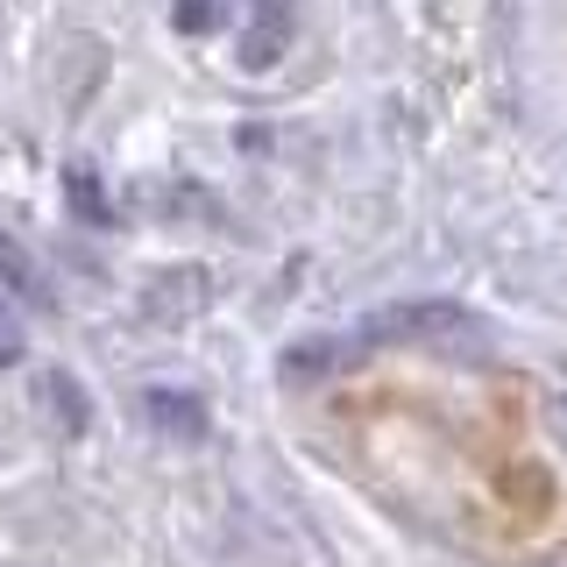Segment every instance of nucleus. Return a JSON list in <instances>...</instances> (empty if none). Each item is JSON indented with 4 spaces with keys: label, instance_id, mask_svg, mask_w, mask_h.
Returning a JSON list of instances; mask_svg holds the SVG:
<instances>
[{
    "label": "nucleus",
    "instance_id": "1",
    "mask_svg": "<svg viewBox=\"0 0 567 567\" xmlns=\"http://www.w3.org/2000/svg\"><path fill=\"white\" fill-rule=\"evenodd\" d=\"M8 362H22V319H14V306L0 298V369Z\"/></svg>",
    "mask_w": 567,
    "mask_h": 567
}]
</instances>
